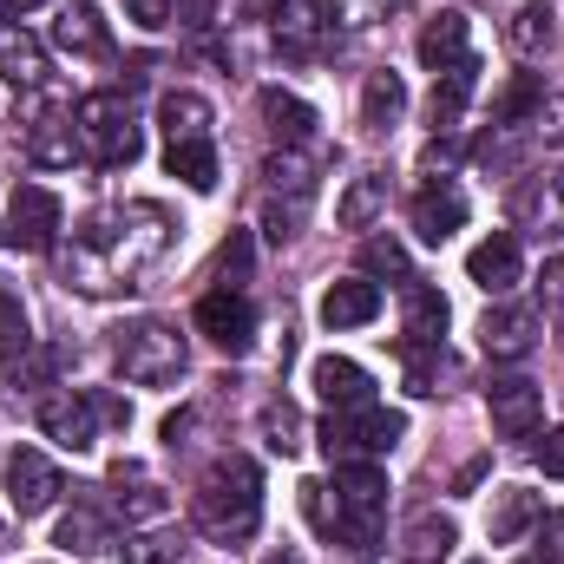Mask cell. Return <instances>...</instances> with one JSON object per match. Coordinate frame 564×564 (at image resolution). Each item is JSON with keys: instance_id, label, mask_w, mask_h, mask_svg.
Masks as SVG:
<instances>
[{"instance_id": "cell-45", "label": "cell", "mask_w": 564, "mask_h": 564, "mask_svg": "<svg viewBox=\"0 0 564 564\" xmlns=\"http://www.w3.org/2000/svg\"><path fill=\"white\" fill-rule=\"evenodd\" d=\"M210 20H217V0H177V26L184 33H210Z\"/></svg>"}, {"instance_id": "cell-51", "label": "cell", "mask_w": 564, "mask_h": 564, "mask_svg": "<svg viewBox=\"0 0 564 564\" xmlns=\"http://www.w3.org/2000/svg\"><path fill=\"white\" fill-rule=\"evenodd\" d=\"M263 564H302V558H295V552H270Z\"/></svg>"}, {"instance_id": "cell-6", "label": "cell", "mask_w": 564, "mask_h": 564, "mask_svg": "<svg viewBox=\"0 0 564 564\" xmlns=\"http://www.w3.org/2000/svg\"><path fill=\"white\" fill-rule=\"evenodd\" d=\"M401 433H408V421L375 401V408H361V414H328V421H322V453H328L335 466H348V459H381V453H394Z\"/></svg>"}, {"instance_id": "cell-41", "label": "cell", "mask_w": 564, "mask_h": 564, "mask_svg": "<svg viewBox=\"0 0 564 564\" xmlns=\"http://www.w3.org/2000/svg\"><path fill=\"white\" fill-rule=\"evenodd\" d=\"M26 348V315H20V295L0 282V361Z\"/></svg>"}, {"instance_id": "cell-33", "label": "cell", "mask_w": 564, "mask_h": 564, "mask_svg": "<svg viewBox=\"0 0 564 564\" xmlns=\"http://www.w3.org/2000/svg\"><path fill=\"white\" fill-rule=\"evenodd\" d=\"M26 151H33V164H73L86 144H79V126H73V119H40L33 139H26Z\"/></svg>"}, {"instance_id": "cell-31", "label": "cell", "mask_w": 564, "mask_h": 564, "mask_svg": "<svg viewBox=\"0 0 564 564\" xmlns=\"http://www.w3.org/2000/svg\"><path fill=\"white\" fill-rule=\"evenodd\" d=\"M545 106V79L539 73H519L499 99H492V132H512V126H525L532 112Z\"/></svg>"}, {"instance_id": "cell-12", "label": "cell", "mask_w": 564, "mask_h": 564, "mask_svg": "<svg viewBox=\"0 0 564 564\" xmlns=\"http://www.w3.org/2000/svg\"><path fill=\"white\" fill-rule=\"evenodd\" d=\"M486 408H492V433H499V440H532L539 421H545V394H539L532 381H519V375L492 381V388H486Z\"/></svg>"}, {"instance_id": "cell-3", "label": "cell", "mask_w": 564, "mask_h": 564, "mask_svg": "<svg viewBox=\"0 0 564 564\" xmlns=\"http://www.w3.org/2000/svg\"><path fill=\"white\" fill-rule=\"evenodd\" d=\"M40 426L46 440H59L66 453H93L99 426H132V408L119 394H93V388H66L53 401H40Z\"/></svg>"}, {"instance_id": "cell-44", "label": "cell", "mask_w": 564, "mask_h": 564, "mask_svg": "<svg viewBox=\"0 0 564 564\" xmlns=\"http://www.w3.org/2000/svg\"><path fill=\"white\" fill-rule=\"evenodd\" d=\"M532 132H539L545 144H558V139H564V99H552V93H545V106L532 112Z\"/></svg>"}, {"instance_id": "cell-1", "label": "cell", "mask_w": 564, "mask_h": 564, "mask_svg": "<svg viewBox=\"0 0 564 564\" xmlns=\"http://www.w3.org/2000/svg\"><path fill=\"white\" fill-rule=\"evenodd\" d=\"M171 243V217L158 204H126V210H99L86 217L73 257H66V282L86 289V295H106V289H132V282L164 257Z\"/></svg>"}, {"instance_id": "cell-9", "label": "cell", "mask_w": 564, "mask_h": 564, "mask_svg": "<svg viewBox=\"0 0 564 564\" xmlns=\"http://www.w3.org/2000/svg\"><path fill=\"white\" fill-rule=\"evenodd\" d=\"M506 210H512V230H525V237H558L564 230V164L545 171V177H525Z\"/></svg>"}, {"instance_id": "cell-39", "label": "cell", "mask_w": 564, "mask_h": 564, "mask_svg": "<svg viewBox=\"0 0 564 564\" xmlns=\"http://www.w3.org/2000/svg\"><path fill=\"white\" fill-rule=\"evenodd\" d=\"M119 552H126V564H177L184 558V545L164 539V532H139V539H126Z\"/></svg>"}, {"instance_id": "cell-17", "label": "cell", "mask_w": 564, "mask_h": 564, "mask_svg": "<svg viewBox=\"0 0 564 564\" xmlns=\"http://www.w3.org/2000/svg\"><path fill=\"white\" fill-rule=\"evenodd\" d=\"M459 59H473V40H466V13H433L421 26V66H433V73H453Z\"/></svg>"}, {"instance_id": "cell-7", "label": "cell", "mask_w": 564, "mask_h": 564, "mask_svg": "<svg viewBox=\"0 0 564 564\" xmlns=\"http://www.w3.org/2000/svg\"><path fill=\"white\" fill-rule=\"evenodd\" d=\"M13 250H26V257H46L53 243H59V197L46 191V184H13V197H7V230H0Z\"/></svg>"}, {"instance_id": "cell-10", "label": "cell", "mask_w": 564, "mask_h": 564, "mask_svg": "<svg viewBox=\"0 0 564 564\" xmlns=\"http://www.w3.org/2000/svg\"><path fill=\"white\" fill-rule=\"evenodd\" d=\"M308 381H315V394L328 401V414H361V408H375V375H368L361 361H348V355H322V361L308 368Z\"/></svg>"}, {"instance_id": "cell-5", "label": "cell", "mask_w": 564, "mask_h": 564, "mask_svg": "<svg viewBox=\"0 0 564 564\" xmlns=\"http://www.w3.org/2000/svg\"><path fill=\"white\" fill-rule=\"evenodd\" d=\"M112 355H119V375L139 381V388H171L184 375V335L171 322H151V315L119 328Z\"/></svg>"}, {"instance_id": "cell-11", "label": "cell", "mask_w": 564, "mask_h": 564, "mask_svg": "<svg viewBox=\"0 0 564 564\" xmlns=\"http://www.w3.org/2000/svg\"><path fill=\"white\" fill-rule=\"evenodd\" d=\"M7 499H13L20 519L46 512V506L59 499V473H53V459L33 453V446H13V453H7Z\"/></svg>"}, {"instance_id": "cell-18", "label": "cell", "mask_w": 564, "mask_h": 564, "mask_svg": "<svg viewBox=\"0 0 564 564\" xmlns=\"http://www.w3.org/2000/svg\"><path fill=\"white\" fill-rule=\"evenodd\" d=\"M440 335H446V295L414 276L401 289V341H440Z\"/></svg>"}, {"instance_id": "cell-35", "label": "cell", "mask_w": 564, "mask_h": 564, "mask_svg": "<svg viewBox=\"0 0 564 564\" xmlns=\"http://www.w3.org/2000/svg\"><path fill=\"white\" fill-rule=\"evenodd\" d=\"M302 512H308V525H315L322 539H335V525H341V492H335L328 479H302Z\"/></svg>"}, {"instance_id": "cell-49", "label": "cell", "mask_w": 564, "mask_h": 564, "mask_svg": "<svg viewBox=\"0 0 564 564\" xmlns=\"http://www.w3.org/2000/svg\"><path fill=\"white\" fill-rule=\"evenodd\" d=\"M453 158H459V144H453V139H433V144H426V171H440V164H453Z\"/></svg>"}, {"instance_id": "cell-4", "label": "cell", "mask_w": 564, "mask_h": 564, "mask_svg": "<svg viewBox=\"0 0 564 564\" xmlns=\"http://www.w3.org/2000/svg\"><path fill=\"white\" fill-rule=\"evenodd\" d=\"M73 126H79V144H86V158H93L99 171H126V164H139L144 132L132 126V112H126L119 93H86L79 112H73Z\"/></svg>"}, {"instance_id": "cell-40", "label": "cell", "mask_w": 564, "mask_h": 564, "mask_svg": "<svg viewBox=\"0 0 564 564\" xmlns=\"http://www.w3.org/2000/svg\"><path fill=\"white\" fill-rule=\"evenodd\" d=\"M53 368H59L53 348H20V355H13V388H46Z\"/></svg>"}, {"instance_id": "cell-14", "label": "cell", "mask_w": 564, "mask_h": 564, "mask_svg": "<svg viewBox=\"0 0 564 564\" xmlns=\"http://www.w3.org/2000/svg\"><path fill=\"white\" fill-rule=\"evenodd\" d=\"M459 224H466V191L453 177H426L414 191V237L421 243H446Z\"/></svg>"}, {"instance_id": "cell-42", "label": "cell", "mask_w": 564, "mask_h": 564, "mask_svg": "<svg viewBox=\"0 0 564 564\" xmlns=\"http://www.w3.org/2000/svg\"><path fill=\"white\" fill-rule=\"evenodd\" d=\"M361 263H368V276H401V282H414V276H408V250H401L394 237H375V243L361 250Z\"/></svg>"}, {"instance_id": "cell-27", "label": "cell", "mask_w": 564, "mask_h": 564, "mask_svg": "<svg viewBox=\"0 0 564 564\" xmlns=\"http://www.w3.org/2000/svg\"><path fill=\"white\" fill-rule=\"evenodd\" d=\"M53 545H59V552H73V558H99V552H112V532H106V519H99L93 506H73V512L59 519Z\"/></svg>"}, {"instance_id": "cell-48", "label": "cell", "mask_w": 564, "mask_h": 564, "mask_svg": "<svg viewBox=\"0 0 564 564\" xmlns=\"http://www.w3.org/2000/svg\"><path fill=\"white\" fill-rule=\"evenodd\" d=\"M545 308H564V257L545 263Z\"/></svg>"}, {"instance_id": "cell-36", "label": "cell", "mask_w": 564, "mask_h": 564, "mask_svg": "<svg viewBox=\"0 0 564 564\" xmlns=\"http://www.w3.org/2000/svg\"><path fill=\"white\" fill-rule=\"evenodd\" d=\"M263 446L282 453V459H289V453H302V421H295V408H289V401H270V408H263Z\"/></svg>"}, {"instance_id": "cell-53", "label": "cell", "mask_w": 564, "mask_h": 564, "mask_svg": "<svg viewBox=\"0 0 564 564\" xmlns=\"http://www.w3.org/2000/svg\"><path fill=\"white\" fill-rule=\"evenodd\" d=\"M0 545H7V532H0Z\"/></svg>"}, {"instance_id": "cell-38", "label": "cell", "mask_w": 564, "mask_h": 564, "mask_svg": "<svg viewBox=\"0 0 564 564\" xmlns=\"http://www.w3.org/2000/svg\"><path fill=\"white\" fill-rule=\"evenodd\" d=\"M302 217H308V191H295L289 204L276 197V204L263 210V237H270V243H289V237L302 230Z\"/></svg>"}, {"instance_id": "cell-20", "label": "cell", "mask_w": 564, "mask_h": 564, "mask_svg": "<svg viewBox=\"0 0 564 564\" xmlns=\"http://www.w3.org/2000/svg\"><path fill=\"white\" fill-rule=\"evenodd\" d=\"M112 486H119V492H112V506H119L126 519H164V512H171L164 486H158V479H144L139 459H119V466H112Z\"/></svg>"}, {"instance_id": "cell-24", "label": "cell", "mask_w": 564, "mask_h": 564, "mask_svg": "<svg viewBox=\"0 0 564 564\" xmlns=\"http://www.w3.org/2000/svg\"><path fill=\"white\" fill-rule=\"evenodd\" d=\"M381 210H388V177H381V171H361V177L341 191V204H335V224H341V230H368Z\"/></svg>"}, {"instance_id": "cell-15", "label": "cell", "mask_w": 564, "mask_h": 564, "mask_svg": "<svg viewBox=\"0 0 564 564\" xmlns=\"http://www.w3.org/2000/svg\"><path fill=\"white\" fill-rule=\"evenodd\" d=\"M466 276L479 282L486 295H506L512 282L525 276V257H519V237H512V230H492L486 243H473V257H466Z\"/></svg>"}, {"instance_id": "cell-46", "label": "cell", "mask_w": 564, "mask_h": 564, "mask_svg": "<svg viewBox=\"0 0 564 564\" xmlns=\"http://www.w3.org/2000/svg\"><path fill=\"white\" fill-rule=\"evenodd\" d=\"M539 466H545V479H564V426H552L539 440Z\"/></svg>"}, {"instance_id": "cell-28", "label": "cell", "mask_w": 564, "mask_h": 564, "mask_svg": "<svg viewBox=\"0 0 564 564\" xmlns=\"http://www.w3.org/2000/svg\"><path fill=\"white\" fill-rule=\"evenodd\" d=\"M552 40H558V26H552V0H525L519 13H512V26H506V46L512 53H552Z\"/></svg>"}, {"instance_id": "cell-32", "label": "cell", "mask_w": 564, "mask_h": 564, "mask_svg": "<svg viewBox=\"0 0 564 564\" xmlns=\"http://www.w3.org/2000/svg\"><path fill=\"white\" fill-rule=\"evenodd\" d=\"M335 492H341V506H381L388 499V473L375 459H348V466H335Z\"/></svg>"}, {"instance_id": "cell-29", "label": "cell", "mask_w": 564, "mask_h": 564, "mask_svg": "<svg viewBox=\"0 0 564 564\" xmlns=\"http://www.w3.org/2000/svg\"><path fill=\"white\" fill-rule=\"evenodd\" d=\"M53 40H59L66 53H79V59H106V46H112V40H106V26H99V13H93L86 0L59 13V26H53Z\"/></svg>"}, {"instance_id": "cell-26", "label": "cell", "mask_w": 564, "mask_h": 564, "mask_svg": "<svg viewBox=\"0 0 564 564\" xmlns=\"http://www.w3.org/2000/svg\"><path fill=\"white\" fill-rule=\"evenodd\" d=\"M473 79H479V59H459L453 73H433V99H426V112H433V126L446 132L459 112H466V99H473Z\"/></svg>"}, {"instance_id": "cell-34", "label": "cell", "mask_w": 564, "mask_h": 564, "mask_svg": "<svg viewBox=\"0 0 564 564\" xmlns=\"http://www.w3.org/2000/svg\"><path fill=\"white\" fill-rule=\"evenodd\" d=\"M446 552H453V519L421 512V519H414V532H408V564H440Z\"/></svg>"}, {"instance_id": "cell-30", "label": "cell", "mask_w": 564, "mask_h": 564, "mask_svg": "<svg viewBox=\"0 0 564 564\" xmlns=\"http://www.w3.org/2000/svg\"><path fill=\"white\" fill-rule=\"evenodd\" d=\"M164 171H171V177H184L191 191H217V151H210V139L164 144Z\"/></svg>"}, {"instance_id": "cell-54", "label": "cell", "mask_w": 564, "mask_h": 564, "mask_svg": "<svg viewBox=\"0 0 564 564\" xmlns=\"http://www.w3.org/2000/svg\"><path fill=\"white\" fill-rule=\"evenodd\" d=\"M473 564H479V558H473Z\"/></svg>"}, {"instance_id": "cell-13", "label": "cell", "mask_w": 564, "mask_h": 564, "mask_svg": "<svg viewBox=\"0 0 564 564\" xmlns=\"http://www.w3.org/2000/svg\"><path fill=\"white\" fill-rule=\"evenodd\" d=\"M479 348H486L492 361H519V355H532V348H539V308H525V302H499V308H486V322H479Z\"/></svg>"}, {"instance_id": "cell-25", "label": "cell", "mask_w": 564, "mask_h": 564, "mask_svg": "<svg viewBox=\"0 0 564 564\" xmlns=\"http://www.w3.org/2000/svg\"><path fill=\"white\" fill-rule=\"evenodd\" d=\"M158 126H164L171 144L210 139V99H197V93H164V99H158Z\"/></svg>"}, {"instance_id": "cell-16", "label": "cell", "mask_w": 564, "mask_h": 564, "mask_svg": "<svg viewBox=\"0 0 564 564\" xmlns=\"http://www.w3.org/2000/svg\"><path fill=\"white\" fill-rule=\"evenodd\" d=\"M315 315H322V328H368V322L381 315V282H368V276L328 282Z\"/></svg>"}, {"instance_id": "cell-19", "label": "cell", "mask_w": 564, "mask_h": 564, "mask_svg": "<svg viewBox=\"0 0 564 564\" xmlns=\"http://www.w3.org/2000/svg\"><path fill=\"white\" fill-rule=\"evenodd\" d=\"M401 112H408V86H401V73H368V86H361V132L381 139V132L401 126Z\"/></svg>"}, {"instance_id": "cell-43", "label": "cell", "mask_w": 564, "mask_h": 564, "mask_svg": "<svg viewBox=\"0 0 564 564\" xmlns=\"http://www.w3.org/2000/svg\"><path fill=\"white\" fill-rule=\"evenodd\" d=\"M171 0H126V20H139L144 33H158V26H171Z\"/></svg>"}, {"instance_id": "cell-50", "label": "cell", "mask_w": 564, "mask_h": 564, "mask_svg": "<svg viewBox=\"0 0 564 564\" xmlns=\"http://www.w3.org/2000/svg\"><path fill=\"white\" fill-rule=\"evenodd\" d=\"M33 7H40V0H0V13H7V20H20V13H33Z\"/></svg>"}, {"instance_id": "cell-52", "label": "cell", "mask_w": 564, "mask_h": 564, "mask_svg": "<svg viewBox=\"0 0 564 564\" xmlns=\"http://www.w3.org/2000/svg\"><path fill=\"white\" fill-rule=\"evenodd\" d=\"M519 564H552V558H519Z\"/></svg>"}, {"instance_id": "cell-2", "label": "cell", "mask_w": 564, "mask_h": 564, "mask_svg": "<svg viewBox=\"0 0 564 564\" xmlns=\"http://www.w3.org/2000/svg\"><path fill=\"white\" fill-rule=\"evenodd\" d=\"M191 519H197V532L210 545H250L257 525H263V473H257V459L224 453L204 473V486L191 499Z\"/></svg>"}, {"instance_id": "cell-23", "label": "cell", "mask_w": 564, "mask_h": 564, "mask_svg": "<svg viewBox=\"0 0 564 564\" xmlns=\"http://www.w3.org/2000/svg\"><path fill=\"white\" fill-rule=\"evenodd\" d=\"M545 519V506H539V492H525V486H506L499 492V506L486 512V532H492V545H512L519 532H532Z\"/></svg>"}, {"instance_id": "cell-8", "label": "cell", "mask_w": 564, "mask_h": 564, "mask_svg": "<svg viewBox=\"0 0 564 564\" xmlns=\"http://www.w3.org/2000/svg\"><path fill=\"white\" fill-rule=\"evenodd\" d=\"M197 335H204L210 348H224V355H250V348H257V308H250V295L210 289V295L197 302Z\"/></svg>"}, {"instance_id": "cell-21", "label": "cell", "mask_w": 564, "mask_h": 564, "mask_svg": "<svg viewBox=\"0 0 564 564\" xmlns=\"http://www.w3.org/2000/svg\"><path fill=\"white\" fill-rule=\"evenodd\" d=\"M0 79H13V86H40L46 79V46L20 20L0 26Z\"/></svg>"}, {"instance_id": "cell-37", "label": "cell", "mask_w": 564, "mask_h": 564, "mask_svg": "<svg viewBox=\"0 0 564 564\" xmlns=\"http://www.w3.org/2000/svg\"><path fill=\"white\" fill-rule=\"evenodd\" d=\"M250 263H257L250 230H230V237L217 243V282H224V289H230V282H250Z\"/></svg>"}, {"instance_id": "cell-47", "label": "cell", "mask_w": 564, "mask_h": 564, "mask_svg": "<svg viewBox=\"0 0 564 564\" xmlns=\"http://www.w3.org/2000/svg\"><path fill=\"white\" fill-rule=\"evenodd\" d=\"M539 525H545V532H539V539H545V558H552V564H564V512H552V519H539Z\"/></svg>"}, {"instance_id": "cell-22", "label": "cell", "mask_w": 564, "mask_h": 564, "mask_svg": "<svg viewBox=\"0 0 564 564\" xmlns=\"http://www.w3.org/2000/svg\"><path fill=\"white\" fill-rule=\"evenodd\" d=\"M263 126H270V139L282 144H308V132H315V106L308 99H295V93H282V86H263Z\"/></svg>"}]
</instances>
